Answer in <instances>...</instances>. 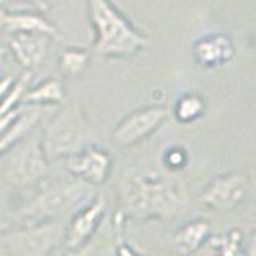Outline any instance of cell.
Wrapping results in <instances>:
<instances>
[{
  "instance_id": "23",
  "label": "cell",
  "mask_w": 256,
  "mask_h": 256,
  "mask_svg": "<svg viewBox=\"0 0 256 256\" xmlns=\"http://www.w3.org/2000/svg\"><path fill=\"white\" fill-rule=\"evenodd\" d=\"M21 112H22L21 108H18V109H14V110L6 112V114H4V116H0V134H2L5 130H8V128L13 125V122L20 117Z\"/></svg>"
},
{
  "instance_id": "12",
  "label": "cell",
  "mask_w": 256,
  "mask_h": 256,
  "mask_svg": "<svg viewBox=\"0 0 256 256\" xmlns=\"http://www.w3.org/2000/svg\"><path fill=\"white\" fill-rule=\"evenodd\" d=\"M192 54L200 68L206 70L221 69L234 60V40L224 32H210L196 40L192 45Z\"/></svg>"
},
{
  "instance_id": "8",
  "label": "cell",
  "mask_w": 256,
  "mask_h": 256,
  "mask_svg": "<svg viewBox=\"0 0 256 256\" xmlns=\"http://www.w3.org/2000/svg\"><path fill=\"white\" fill-rule=\"evenodd\" d=\"M252 182L245 173L230 172L214 176L200 190L198 202L216 212H232L242 205L250 196Z\"/></svg>"
},
{
  "instance_id": "28",
  "label": "cell",
  "mask_w": 256,
  "mask_h": 256,
  "mask_svg": "<svg viewBox=\"0 0 256 256\" xmlns=\"http://www.w3.org/2000/svg\"><path fill=\"white\" fill-rule=\"evenodd\" d=\"M4 30V8L0 6V32Z\"/></svg>"
},
{
  "instance_id": "4",
  "label": "cell",
  "mask_w": 256,
  "mask_h": 256,
  "mask_svg": "<svg viewBox=\"0 0 256 256\" xmlns=\"http://www.w3.org/2000/svg\"><path fill=\"white\" fill-rule=\"evenodd\" d=\"M93 130L84 110L76 104H68L48 122L40 138L48 162H58L77 154L92 144Z\"/></svg>"
},
{
  "instance_id": "9",
  "label": "cell",
  "mask_w": 256,
  "mask_h": 256,
  "mask_svg": "<svg viewBox=\"0 0 256 256\" xmlns=\"http://www.w3.org/2000/svg\"><path fill=\"white\" fill-rule=\"evenodd\" d=\"M112 168H114L112 156L106 149H101L93 142L78 150L77 154L64 158V170L90 186H101L106 182Z\"/></svg>"
},
{
  "instance_id": "14",
  "label": "cell",
  "mask_w": 256,
  "mask_h": 256,
  "mask_svg": "<svg viewBox=\"0 0 256 256\" xmlns=\"http://www.w3.org/2000/svg\"><path fill=\"white\" fill-rule=\"evenodd\" d=\"M212 237V224L206 220L196 218L184 222L174 230L172 246L178 256H190L202 248Z\"/></svg>"
},
{
  "instance_id": "1",
  "label": "cell",
  "mask_w": 256,
  "mask_h": 256,
  "mask_svg": "<svg viewBox=\"0 0 256 256\" xmlns=\"http://www.w3.org/2000/svg\"><path fill=\"white\" fill-rule=\"evenodd\" d=\"M125 216L141 221H170L189 208L188 184L180 173L152 166H126L118 182Z\"/></svg>"
},
{
  "instance_id": "24",
  "label": "cell",
  "mask_w": 256,
  "mask_h": 256,
  "mask_svg": "<svg viewBox=\"0 0 256 256\" xmlns=\"http://www.w3.org/2000/svg\"><path fill=\"white\" fill-rule=\"evenodd\" d=\"M117 254H118V256H142V254H140L138 252H136L132 245H128V244L122 242V240H120V242H118V246H117Z\"/></svg>"
},
{
  "instance_id": "18",
  "label": "cell",
  "mask_w": 256,
  "mask_h": 256,
  "mask_svg": "<svg viewBox=\"0 0 256 256\" xmlns=\"http://www.w3.org/2000/svg\"><path fill=\"white\" fill-rule=\"evenodd\" d=\"M92 62V53L84 46H64L58 56L60 70L66 77H80Z\"/></svg>"
},
{
  "instance_id": "10",
  "label": "cell",
  "mask_w": 256,
  "mask_h": 256,
  "mask_svg": "<svg viewBox=\"0 0 256 256\" xmlns=\"http://www.w3.org/2000/svg\"><path fill=\"white\" fill-rule=\"evenodd\" d=\"M106 205V197L100 194L77 208V212L70 218L66 230H64L62 244L66 250H78V248L90 244V238L94 236V232L98 230L102 222Z\"/></svg>"
},
{
  "instance_id": "25",
  "label": "cell",
  "mask_w": 256,
  "mask_h": 256,
  "mask_svg": "<svg viewBox=\"0 0 256 256\" xmlns=\"http://www.w3.org/2000/svg\"><path fill=\"white\" fill-rule=\"evenodd\" d=\"M13 82H14V78L12 76H5V77L0 78V101H2L5 93L10 90V86L13 85Z\"/></svg>"
},
{
  "instance_id": "19",
  "label": "cell",
  "mask_w": 256,
  "mask_h": 256,
  "mask_svg": "<svg viewBox=\"0 0 256 256\" xmlns=\"http://www.w3.org/2000/svg\"><path fill=\"white\" fill-rule=\"evenodd\" d=\"M206 110V101L202 94L196 92H188L181 94L174 102L173 116L182 125L194 124L205 114Z\"/></svg>"
},
{
  "instance_id": "27",
  "label": "cell",
  "mask_w": 256,
  "mask_h": 256,
  "mask_svg": "<svg viewBox=\"0 0 256 256\" xmlns=\"http://www.w3.org/2000/svg\"><path fill=\"white\" fill-rule=\"evenodd\" d=\"M5 58H6V46L0 44V69L4 68V62H5Z\"/></svg>"
},
{
  "instance_id": "22",
  "label": "cell",
  "mask_w": 256,
  "mask_h": 256,
  "mask_svg": "<svg viewBox=\"0 0 256 256\" xmlns=\"http://www.w3.org/2000/svg\"><path fill=\"white\" fill-rule=\"evenodd\" d=\"M56 0H0V6L5 8V10H10V8H32V10L37 12H48L50 8L54 5Z\"/></svg>"
},
{
  "instance_id": "15",
  "label": "cell",
  "mask_w": 256,
  "mask_h": 256,
  "mask_svg": "<svg viewBox=\"0 0 256 256\" xmlns=\"http://www.w3.org/2000/svg\"><path fill=\"white\" fill-rule=\"evenodd\" d=\"M214 256H254V236L242 229H229L208 238Z\"/></svg>"
},
{
  "instance_id": "13",
  "label": "cell",
  "mask_w": 256,
  "mask_h": 256,
  "mask_svg": "<svg viewBox=\"0 0 256 256\" xmlns=\"http://www.w3.org/2000/svg\"><path fill=\"white\" fill-rule=\"evenodd\" d=\"M4 30L13 32H36V34H45L52 38H58L60 32L54 24L48 21L42 12L32 10V8H4Z\"/></svg>"
},
{
  "instance_id": "5",
  "label": "cell",
  "mask_w": 256,
  "mask_h": 256,
  "mask_svg": "<svg viewBox=\"0 0 256 256\" xmlns=\"http://www.w3.org/2000/svg\"><path fill=\"white\" fill-rule=\"evenodd\" d=\"M64 230L60 220L22 224L18 229H6L2 240L10 256H48L62 244Z\"/></svg>"
},
{
  "instance_id": "26",
  "label": "cell",
  "mask_w": 256,
  "mask_h": 256,
  "mask_svg": "<svg viewBox=\"0 0 256 256\" xmlns=\"http://www.w3.org/2000/svg\"><path fill=\"white\" fill-rule=\"evenodd\" d=\"M6 229H8V222H6V220H5L4 213L0 212V240H2V237H4V234L6 232Z\"/></svg>"
},
{
  "instance_id": "17",
  "label": "cell",
  "mask_w": 256,
  "mask_h": 256,
  "mask_svg": "<svg viewBox=\"0 0 256 256\" xmlns=\"http://www.w3.org/2000/svg\"><path fill=\"white\" fill-rule=\"evenodd\" d=\"M38 120H40L38 112H34V110L21 112L20 117L13 122V125L0 134V158L5 157L8 150L14 148L21 140L26 138V136L36 128Z\"/></svg>"
},
{
  "instance_id": "20",
  "label": "cell",
  "mask_w": 256,
  "mask_h": 256,
  "mask_svg": "<svg viewBox=\"0 0 256 256\" xmlns=\"http://www.w3.org/2000/svg\"><path fill=\"white\" fill-rule=\"evenodd\" d=\"M30 72H24L20 78H14L13 85L10 86V90L5 93V96L0 101V116L6 114V112L14 110L20 108V104H22V96L26 93L30 80Z\"/></svg>"
},
{
  "instance_id": "6",
  "label": "cell",
  "mask_w": 256,
  "mask_h": 256,
  "mask_svg": "<svg viewBox=\"0 0 256 256\" xmlns=\"http://www.w3.org/2000/svg\"><path fill=\"white\" fill-rule=\"evenodd\" d=\"M4 165V178L14 188L36 186L46 178L48 165L40 138H24L6 152Z\"/></svg>"
},
{
  "instance_id": "2",
  "label": "cell",
  "mask_w": 256,
  "mask_h": 256,
  "mask_svg": "<svg viewBox=\"0 0 256 256\" xmlns=\"http://www.w3.org/2000/svg\"><path fill=\"white\" fill-rule=\"evenodd\" d=\"M94 32L92 50L101 58H132L150 45V38L112 0H86Z\"/></svg>"
},
{
  "instance_id": "21",
  "label": "cell",
  "mask_w": 256,
  "mask_h": 256,
  "mask_svg": "<svg viewBox=\"0 0 256 256\" xmlns=\"http://www.w3.org/2000/svg\"><path fill=\"white\" fill-rule=\"evenodd\" d=\"M162 162H164V166L166 168V172L180 173L189 164V152L186 148L181 146V144H173V146L165 149L162 156Z\"/></svg>"
},
{
  "instance_id": "7",
  "label": "cell",
  "mask_w": 256,
  "mask_h": 256,
  "mask_svg": "<svg viewBox=\"0 0 256 256\" xmlns=\"http://www.w3.org/2000/svg\"><path fill=\"white\" fill-rule=\"evenodd\" d=\"M170 112L162 104H150L132 110L116 125L112 142L118 148H133L154 134L166 120Z\"/></svg>"
},
{
  "instance_id": "11",
  "label": "cell",
  "mask_w": 256,
  "mask_h": 256,
  "mask_svg": "<svg viewBox=\"0 0 256 256\" xmlns=\"http://www.w3.org/2000/svg\"><path fill=\"white\" fill-rule=\"evenodd\" d=\"M53 40L50 36L36 32H13L8 38L6 50L24 70H34L46 61Z\"/></svg>"
},
{
  "instance_id": "16",
  "label": "cell",
  "mask_w": 256,
  "mask_h": 256,
  "mask_svg": "<svg viewBox=\"0 0 256 256\" xmlns=\"http://www.w3.org/2000/svg\"><path fill=\"white\" fill-rule=\"evenodd\" d=\"M66 98V90L60 78H45L34 86H28L22 104L28 106H60Z\"/></svg>"
},
{
  "instance_id": "3",
  "label": "cell",
  "mask_w": 256,
  "mask_h": 256,
  "mask_svg": "<svg viewBox=\"0 0 256 256\" xmlns=\"http://www.w3.org/2000/svg\"><path fill=\"white\" fill-rule=\"evenodd\" d=\"M92 188L70 174L69 178H44L34 194L21 204L16 216L22 220V224L60 220L86 204Z\"/></svg>"
}]
</instances>
